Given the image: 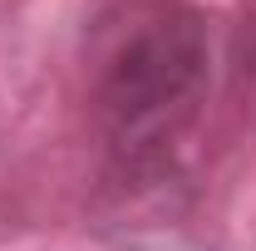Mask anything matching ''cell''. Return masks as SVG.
I'll list each match as a JSON object with an SVG mask.
<instances>
[{
    "label": "cell",
    "mask_w": 256,
    "mask_h": 251,
    "mask_svg": "<svg viewBox=\"0 0 256 251\" xmlns=\"http://www.w3.org/2000/svg\"><path fill=\"white\" fill-rule=\"evenodd\" d=\"M207 79L202 20L172 0H133L108 25L94 64V104L118 148H148L172 133Z\"/></svg>",
    "instance_id": "cell-1"
}]
</instances>
